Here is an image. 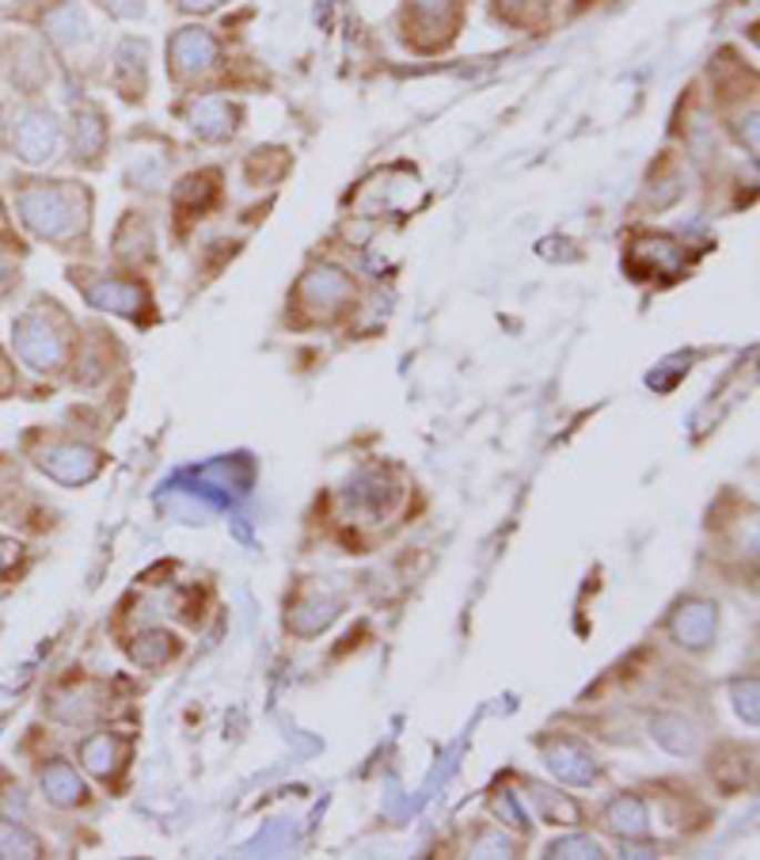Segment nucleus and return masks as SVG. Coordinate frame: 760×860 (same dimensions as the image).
Listing matches in <instances>:
<instances>
[{"mask_svg": "<svg viewBox=\"0 0 760 860\" xmlns=\"http://www.w3.org/2000/svg\"><path fill=\"white\" fill-rule=\"evenodd\" d=\"M8 385H12V374H8L4 362H0V388H8Z\"/></svg>", "mask_w": 760, "mask_h": 860, "instance_id": "0eeeda50", "label": "nucleus"}, {"mask_svg": "<svg viewBox=\"0 0 760 860\" xmlns=\"http://www.w3.org/2000/svg\"><path fill=\"white\" fill-rule=\"evenodd\" d=\"M53 145H58V119L47 108H31L16 122V149L27 164L50 161Z\"/></svg>", "mask_w": 760, "mask_h": 860, "instance_id": "7ed1b4c3", "label": "nucleus"}, {"mask_svg": "<svg viewBox=\"0 0 760 860\" xmlns=\"http://www.w3.org/2000/svg\"><path fill=\"white\" fill-rule=\"evenodd\" d=\"M0 221H4V210H0Z\"/></svg>", "mask_w": 760, "mask_h": 860, "instance_id": "6e6552de", "label": "nucleus"}, {"mask_svg": "<svg viewBox=\"0 0 760 860\" xmlns=\"http://www.w3.org/2000/svg\"><path fill=\"white\" fill-rule=\"evenodd\" d=\"M73 191L69 188H58V180L50 183H39V188H27L20 194V210H23V221L34 229L39 236H50L58 241L61 233H73L77 229V217H73Z\"/></svg>", "mask_w": 760, "mask_h": 860, "instance_id": "f257e3e1", "label": "nucleus"}, {"mask_svg": "<svg viewBox=\"0 0 760 860\" xmlns=\"http://www.w3.org/2000/svg\"><path fill=\"white\" fill-rule=\"evenodd\" d=\"M183 12H210V8H217L221 0H175Z\"/></svg>", "mask_w": 760, "mask_h": 860, "instance_id": "423d86ee", "label": "nucleus"}, {"mask_svg": "<svg viewBox=\"0 0 760 860\" xmlns=\"http://www.w3.org/2000/svg\"><path fill=\"white\" fill-rule=\"evenodd\" d=\"M12 332H16V351H20V358L27 362V366H34V370L58 366V358L65 354V340L53 332V324L42 313L20 316Z\"/></svg>", "mask_w": 760, "mask_h": 860, "instance_id": "f03ea898", "label": "nucleus"}, {"mask_svg": "<svg viewBox=\"0 0 760 860\" xmlns=\"http://www.w3.org/2000/svg\"><path fill=\"white\" fill-rule=\"evenodd\" d=\"M103 149V119L100 114H88V119H77V138H73V156H92Z\"/></svg>", "mask_w": 760, "mask_h": 860, "instance_id": "20e7f679", "label": "nucleus"}, {"mask_svg": "<svg viewBox=\"0 0 760 860\" xmlns=\"http://www.w3.org/2000/svg\"><path fill=\"white\" fill-rule=\"evenodd\" d=\"M0 857H39V841L12 822H0Z\"/></svg>", "mask_w": 760, "mask_h": 860, "instance_id": "39448f33", "label": "nucleus"}]
</instances>
